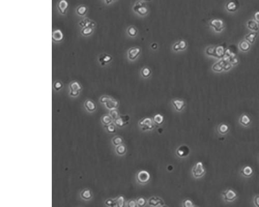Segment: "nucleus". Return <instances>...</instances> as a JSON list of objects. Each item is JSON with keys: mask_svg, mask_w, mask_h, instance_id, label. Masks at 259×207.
Instances as JSON below:
<instances>
[{"mask_svg": "<svg viewBox=\"0 0 259 207\" xmlns=\"http://www.w3.org/2000/svg\"><path fill=\"white\" fill-rule=\"evenodd\" d=\"M206 53L218 58H222L225 55L226 50L223 45H218L216 47H210L207 49Z\"/></svg>", "mask_w": 259, "mask_h": 207, "instance_id": "nucleus-1", "label": "nucleus"}, {"mask_svg": "<svg viewBox=\"0 0 259 207\" xmlns=\"http://www.w3.org/2000/svg\"><path fill=\"white\" fill-rule=\"evenodd\" d=\"M192 173L194 177L195 178H199L204 176L205 173V169L202 162H199L196 163L192 168Z\"/></svg>", "mask_w": 259, "mask_h": 207, "instance_id": "nucleus-2", "label": "nucleus"}, {"mask_svg": "<svg viewBox=\"0 0 259 207\" xmlns=\"http://www.w3.org/2000/svg\"><path fill=\"white\" fill-rule=\"evenodd\" d=\"M223 199L227 202H232L235 200L237 195L232 189H229L223 191L222 194Z\"/></svg>", "mask_w": 259, "mask_h": 207, "instance_id": "nucleus-3", "label": "nucleus"}, {"mask_svg": "<svg viewBox=\"0 0 259 207\" xmlns=\"http://www.w3.org/2000/svg\"><path fill=\"white\" fill-rule=\"evenodd\" d=\"M139 125L142 128V130L150 131L154 128V124L150 118H145L139 122Z\"/></svg>", "mask_w": 259, "mask_h": 207, "instance_id": "nucleus-4", "label": "nucleus"}, {"mask_svg": "<svg viewBox=\"0 0 259 207\" xmlns=\"http://www.w3.org/2000/svg\"><path fill=\"white\" fill-rule=\"evenodd\" d=\"M133 9L134 11L139 13L141 16H145L148 12V8L145 4L141 1H138L137 2H136L134 6Z\"/></svg>", "mask_w": 259, "mask_h": 207, "instance_id": "nucleus-5", "label": "nucleus"}, {"mask_svg": "<svg viewBox=\"0 0 259 207\" xmlns=\"http://www.w3.org/2000/svg\"><path fill=\"white\" fill-rule=\"evenodd\" d=\"M150 176L148 172L147 171H141L137 174L136 179L139 183L141 184H146L149 181Z\"/></svg>", "mask_w": 259, "mask_h": 207, "instance_id": "nucleus-6", "label": "nucleus"}, {"mask_svg": "<svg viewBox=\"0 0 259 207\" xmlns=\"http://www.w3.org/2000/svg\"><path fill=\"white\" fill-rule=\"evenodd\" d=\"M210 26L215 29V31L220 32L222 31L225 28L223 21L219 19H212L210 21Z\"/></svg>", "mask_w": 259, "mask_h": 207, "instance_id": "nucleus-7", "label": "nucleus"}, {"mask_svg": "<svg viewBox=\"0 0 259 207\" xmlns=\"http://www.w3.org/2000/svg\"><path fill=\"white\" fill-rule=\"evenodd\" d=\"M68 2L66 0H59L57 3V8L62 15H65L68 10Z\"/></svg>", "mask_w": 259, "mask_h": 207, "instance_id": "nucleus-8", "label": "nucleus"}, {"mask_svg": "<svg viewBox=\"0 0 259 207\" xmlns=\"http://www.w3.org/2000/svg\"><path fill=\"white\" fill-rule=\"evenodd\" d=\"M129 119L130 117L128 115L119 116L117 119L114 120V124L116 126H118V127H122L128 124Z\"/></svg>", "mask_w": 259, "mask_h": 207, "instance_id": "nucleus-9", "label": "nucleus"}, {"mask_svg": "<svg viewBox=\"0 0 259 207\" xmlns=\"http://www.w3.org/2000/svg\"><path fill=\"white\" fill-rule=\"evenodd\" d=\"M141 53V49L139 47H132L130 48L128 51V55L129 60L131 61L135 60L139 57Z\"/></svg>", "mask_w": 259, "mask_h": 207, "instance_id": "nucleus-10", "label": "nucleus"}, {"mask_svg": "<svg viewBox=\"0 0 259 207\" xmlns=\"http://www.w3.org/2000/svg\"><path fill=\"white\" fill-rule=\"evenodd\" d=\"M190 153V149L186 145H182L176 150V154L178 156L183 158L187 156Z\"/></svg>", "mask_w": 259, "mask_h": 207, "instance_id": "nucleus-11", "label": "nucleus"}, {"mask_svg": "<svg viewBox=\"0 0 259 207\" xmlns=\"http://www.w3.org/2000/svg\"><path fill=\"white\" fill-rule=\"evenodd\" d=\"M64 38L63 33L60 29L53 30L52 33V40L54 42H60L63 40Z\"/></svg>", "mask_w": 259, "mask_h": 207, "instance_id": "nucleus-12", "label": "nucleus"}, {"mask_svg": "<svg viewBox=\"0 0 259 207\" xmlns=\"http://www.w3.org/2000/svg\"><path fill=\"white\" fill-rule=\"evenodd\" d=\"M84 106L89 113H93L97 109V105L91 100H87L84 103Z\"/></svg>", "mask_w": 259, "mask_h": 207, "instance_id": "nucleus-13", "label": "nucleus"}, {"mask_svg": "<svg viewBox=\"0 0 259 207\" xmlns=\"http://www.w3.org/2000/svg\"><path fill=\"white\" fill-rule=\"evenodd\" d=\"M112 60V57L111 55L106 54V53H102V55H99L98 58V61L99 63H101V65L104 66L107 63H110Z\"/></svg>", "mask_w": 259, "mask_h": 207, "instance_id": "nucleus-14", "label": "nucleus"}, {"mask_svg": "<svg viewBox=\"0 0 259 207\" xmlns=\"http://www.w3.org/2000/svg\"><path fill=\"white\" fill-rule=\"evenodd\" d=\"M105 107L108 110H111L117 109L118 107V102L117 100H115L110 97L106 102L105 104Z\"/></svg>", "mask_w": 259, "mask_h": 207, "instance_id": "nucleus-15", "label": "nucleus"}, {"mask_svg": "<svg viewBox=\"0 0 259 207\" xmlns=\"http://www.w3.org/2000/svg\"><path fill=\"white\" fill-rule=\"evenodd\" d=\"M239 122L242 126L245 127H247L251 124V119L247 115L243 114L240 117Z\"/></svg>", "mask_w": 259, "mask_h": 207, "instance_id": "nucleus-16", "label": "nucleus"}, {"mask_svg": "<svg viewBox=\"0 0 259 207\" xmlns=\"http://www.w3.org/2000/svg\"><path fill=\"white\" fill-rule=\"evenodd\" d=\"M148 204L151 206L158 207V206H162L164 204V202L162 199L159 197H152L149 199Z\"/></svg>", "mask_w": 259, "mask_h": 207, "instance_id": "nucleus-17", "label": "nucleus"}, {"mask_svg": "<svg viewBox=\"0 0 259 207\" xmlns=\"http://www.w3.org/2000/svg\"><path fill=\"white\" fill-rule=\"evenodd\" d=\"M69 88L70 91L73 92H80L82 90L81 84L78 81H72L69 84Z\"/></svg>", "mask_w": 259, "mask_h": 207, "instance_id": "nucleus-18", "label": "nucleus"}, {"mask_svg": "<svg viewBox=\"0 0 259 207\" xmlns=\"http://www.w3.org/2000/svg\"><path fill=\"white\" fill-rule=\"evenodd\" d=\"M241 173L243 177L246 178H249L253 175L254 171L250 166H246L241 169Z\"/></svg>", "mask_w": 259, "mask_h": 207, "instance_id": "nucleus-19", "label": "nucleus"}, {"mask_svg": "<svg viewBox=\"0 0 259 207\" xmlns=\"http://www.w3.org/2000/svg\"><path fill=\"white\" fill-rule=\"evenodd\" d=\"M187 46V43L184 40H181L175 44L173 46L174 50L177 51L179 50H185Z\"/></svg>", "mask_w": 259, "mask_h": 207, "instance_id": "nucleus-20", "label": "nucleus"}, {"mask_svg": "<svg viewBox=\"0 0 259 207\" xmlns=\"http://www.w3.org/2000/svg\"><path fill=\"white\" fill-rule=\"evenodd\" d=\"M229 126L225 123H221L218 126L217 131L218 133L221 135H225L228 134L229 131Z\"/></svg>", "mask_w": 259, "mask_h": 207, "instance_id": "nucleus-21", "label": "nucleus"}, {"mask_svg": "<svg viewBox=\"0 0 259 207\" xmlns=\"http://www.w3.org/2000/svg\"><path fill=\"white\" fill-rule=\"evenodd\" d=\"M173 105L176 110L178 111H181L183 109V108L185 106V102L183 100H173L172 101Z\"/></svg>", "mask_w": 259, "mask_h": 207, "instance_id": "nucleus-22", "label": "nucleus"}, {"mask_svg": "<svg viewBox=\"0 0 259 207\" xmlns=\"http://www.w3.org/2000/svg\"><path fill=\"white\" fill-rule=\"evenodd\" d=\"M81 198L85 200H90L91 199L92 194L90 189H85L80 193Z\"/></svg>", "mask_w": 259, "mask_h": 207, "instance_id": "nucleus-23", "label": "nucleus"}, {"mask_svg": "<svg viewBox=\"0 0 259 207\" xmlns=\"http://www.w3.org/2000/svg\"><path fill=\"white\" fill-rule=\"evenodd\" d=\"M88 11V8L86 6L81 5L76 8V13L80 17H84L86 16Z\"/></svg>", "mask_w": 259, "mask_h": 207, "instance_id": "nucleus-24", "label": "nucleus"}, {"mask_svg": "<svg viewBox=\"0 0 259 207\" xmlns=\"http://www.w3.org/2000/svg\"><path fill=\"white\" fill-rule=\"evenodd\" d=\"M250 47L251 45L250 44V43L247 42L246 40L241 41L239 45V47L240 48V49L243 52H246L249 50Z\"/></svg>", "mask_w": 259, "mask_h": 207, "instance_id": "nucleus-25", "label": "nucleus"}, {"mask_svg": "<svg viewBox=\"0 0 259 207\" xmlns=\"http://www.w3.org/2000/svg\"><path fill=\"white\" fill-rule=\"evenodd\" d=\"M94 31V28L90 26H87L86 28H82L81 30V34L84 36H89L91 35Z\"/></svg>", "mask_w": 259, "mask_h": 207, "instance_id": "nucleus-26", "label": "nucleus"}, {"mask_svg": "<svg viewBox=\"0 0 259 207\" xmlns=\"http://www.w3.org/2000/svg\"><path fill=\"white\" fill-rule=\"evenodd\" d=\"M114 120L113 118L111 117L110 115H103L101 118V121L102 123L105 125H108L111 123H113V121Z\"/></svg>", "mask_w": 259, "mask_h": 207, "instance_id": "nucleus-27", "label": "nucleus"}, {"mask_svg": "<svg viewBox=\"0 0 259 207\" xmlns=\"http://www.w3.org/2000/svg\"><path fill=\"white\" fill-rule=\"evenodd\" d=\"M257 35H258V33L256 32H252V33H249L248 35H246L245 37V39L247 42H248L250 44H252L254 42L255 39L257 36Z\"/></svg>", "mask_w": 259, "mask_h": 207, "instance_id": "nucleus-28", "label": "nucleus"}, {"mask_svg": "<svg viewBox=\"0 0 259 207\" xmlns=\"http://www.w3.org/2000/svg\"><path fill=\"white\" fill-rule=\"evenodd\" d=\"M225 64L224 61H220L218 63H216L215 65H214V66H212V69L215 71L220 72L221 71H222Z\"/></svg>", "mask_w": 259, "mask_h": 207, "instance_id": "nucleus-29", "label": "nucleus"}, {"mask_svg": "<svg viewBox=\"0 0 259 207\" xmlns=\"http://www.w3.org/2000/svg\"><path fill=\"white\" fill-rule=\"evenodd\" d=\"M116 152L117 154L119 155H120V156L125 154L126 152V146L122 144L119 145V146L116 147Z\"/></svg>", "mask_w": 259, "mask_h": 207, "instance_id": "nucleus-30", "label": "nucleus"}, {"mask_svg": "<svg viewBox=\"0 0 259 207\" xmlns=\"http://www.w3.org/2000/svg\"><path fill=\"white\" fill-rule=\"evenodd\" d=\"M226 8L228 11H231V12H233V11H236L237 8V6L234 1H231L227 4Z\"/></svg>", "mask_w": 259, "mask_h": 207, "instance_id": "nucleus-31", "label": "nucleus"}, {"mask_svg": "<svg viewBox=\"0 0 259 207\" xmlns=\"http://www.w3.org/2000/svg\"><path fill=\"white\" fill-rule=\"evenodd\" d=\"M247 26L249 29L254 31H257L259 30V26L256 21L252 20H249L247 23Z\"/></svg>", "mask_w": 259, "mask_h": 207, "instance_id": "nucleus-32", "label": "nucleus"}, {"mask_svg": "<svg viewBox=\"0 0 259 207\" xmlns=\"http://www.w3.org/2000/svg\"><path fill=\"white\" fill-rule=\"evenodd\" d=\"M153 121L157 125H161L163 123V117L160 114L156 115L153 118Z\"/></svg>", "mask_w": 259, "mask_h": 207, "instance_id": "nucleus-33", "label": "nucleus"}, {"mask_svg": "<svg viewBox=\"0 0 259 207\" xmlns=\"http://www.w3.org/2000/svg\"><path fill=\"white\" fill-rule=\"evenodd\" d=\"M91 21V20H90V19L87 18L83 19V20H81L79 21V26H80L81 28H86V27H87V26H89Z\"/></svg>", "mask_w": 259, "mask_h": 207, "instance_id": "nucleus-34", "label": "nucleus"}, {"mask_svg": "<svg viewBox=\"0 0 259 207\" xmlns=\"http://www.w3.org/2000/svg\"><path fill=\"white\" fill-rule=\"evenodd\" d=\"M123 142V139L120 136H115L112 139V143L115 146H118L120 144H122Z\"/></svg>", "mask_w": 259, "mask_h": 207, "instance_id": "nucleus-35", "label": "nucleus"}, {"mask_svg": "<svg viewBox=\"0 0 259 207\" xmlns=\"http://www.w3.org/2000/svg\"><path fill=\"white\" fill-rule=\"evenodd\" d=\"M136 202L137 204V207H144L146 204V199H145L144 197H140L136 200Z\"/></svg>", "mask_w": 259, "mask_h": 207, "instance_id": "nucleus-36", "label": "nucleus"}, {"mask_svg": "<svg viewBox=\"0 0 259 207\" xmlns=\"http://www.w3.org/2000/svg\"><path fill=\"white\" fill-rule=\"evenodd\" d=\"M141 73L144 78H148L151 73V71L148 67H145L141 70Z\"/></svg>", "mask_w": 259, "mask_h": 207, "instance_id": "nucleus-37", "label": "nucleus"}, {"mask_svg": "<svg viewBox=\"0 0 259 207\" xmlns=\"http://www.w3.org/2000/svg\"><path fill=\"white\" fill-rule=\"evenodd\" d=\"M128 33L130 36L132 37L135 36L137 33V29L133 26H130L128 29Z\"/></svg>", "mask_w": 259, "mask_h": 207, "instance_id": "nucleus-38", "label": "nucleus"}, {"mask_svg": "<svg viewBox=\"0 0 259 207\" xmlns=\"http://www.w3.org/2000/svg\"><path fill=\"white\" fill-rule=\"evenodd\" d=\"M116 200L117 202V207H122L124 206V199L122 196H119L116 199Z\"/></svg>", "mask_w": 259, "mask_h": 207, "instance_id": "nucleus-39", "label": "nucleus"}, {"mask_svg": "<svg viewBox=\"0 0 259 207\" xmlns=\"http://www.w3.org/2000/svg\"><path fill=\"white\" fill-rule=\"evenodd\" d=\"M105 127L108 133H115L116 129V125L114 123H111L110 124L106 125Z\"/></svg>", "mask_w": 259, "mask_h": 207, "instance_id": "nucleus-40", "label": "nucleus"}, {"mask_svg": "<svg viewBox=\"0 0 259 207\" xmlns=\"http://www.w3.org/2000/svg\"><path fill=\"white\" fill-rule=\"evenodd\" d=\"M105 204L108 207H117V202L116 199H107L105 202Z\"/></svg>", "mask_w": 259, "mask_h": 207, "instance_id": "nucleus-41", "label": "nucleus"}, {"mask_svg": "<svg viewBox=\"0 0 259 207\" xmlns=\"http://www.w3.org/2000/svg\"><path fill=\"white\" fill-rule=\"evenodd\" d=\"M63 88V84L60 81H56L53 84V88L56 91H60Z\"/></svg>", "mask_w": 259, "mask_h": 207, "instance_id": "nucleus-42", "label": "nucleus"}, {"mask_svg": "<svg viewBox=\"0 0 259 207\" xmlns=\"http://www.w3.org/2000/svg\"><path fill=\"white\" fill-rule=\"evenodd\" d=\"M110 115L111 116L112 118H113V120H115L119 117V113L118 110H117V109H115L110 110Z\"/></svg>", "mask_w": 259, "mask_h": 207, "instance_id": "nucleus-43", "label": "nucleus"}, {"mask_svg": "<svg viewBox=\"0 0 259 207\" xmlns=\"http://www.w3.org/2000/svg\"><path fill=\"white\" fill-rule=\"evenodd\" d=\"M183 206L185 207H193V205L192 202L190 199H186L183 202Z\"/></svg>", "mask_w": 259, "mask_h": 207, "instance_id": "nucleus-44", "label": "nucleus"}, {"mask_svg": "<svg viewBox=\"0 0 259 207\" xmlns=\"http://www.w3.org/2000/svg\"><path fill=\"white\" fill-rule=\"evenodd\" d=\"M127 206L128 207H137L136 200H135L134 199H131L130 200H129L127 203Z\"/></svg>", "mask_w": 259, "mask_h": 207, "instance_id": "nucleus-45", "label": "nucleus"}, {"mask_svg": "<svg viewBox=\"0 0 259 207\" xmlns=\"http://www.w3.org/2000/svg\"><path fill=\"white\" fill-rule=\"evenodd\" d=\"M253 204L254 206L256 207H259V195H257L254 197L253 199Z\"/></svg>", "mask_w": 259, "mask_h": 207, "instance_id": "nucleus-46", "label": "nucleus"}, {"mask_svg": "<svg viewBox=\"0 0 259 207\" xmlns=\"http://www.w3.org/2000/svg\"><path fill=\"white\" fill-rule=\"evenodd\" d=\"M110 98V97H109V96H108L103 95V96H102V97H101V98H100V99H99V102H100L101 103H102V104H105V103L106 102L108 101Z\"/></svg>", "mask_w": 259, "mask_h": 207, "instance_id": "nucleus-47", "label": "nucleus"}, {"mask_svg": "<svg viewBox=\"0 0 259 207\" xmlns=\"http://www.w3.org/2000/svg\"><path fill=\"white\" fill-rule=\"evenodd\" d=\"M80 92H73V91H70V95L71 97H77L79 95Z\"/></svg>", "mask_w": 259, "mask_h": 207, "instance_id": "nucleus-48", "label": "nucleus"}, {"mask_svg": "<svg viewBox=\"0 0 259 207\" xmlns=\"http://www.w3.org/2000/svg\"><path fill=\"white\" fill-rule=\"evenodd\" d=\"M254 19L256 22L259 24V11H256L254 15Z\"/></svg>", "mask_w": 259, "mask_h": 207, "instance_id": "nucleus-49", "label": "nucleus"}, {"mask_svg": "<svg viewBox=\"0 0 259 207\" xmlns=\"http://www.w3.org/2000/svg\"><path fill=\"white\" fill-rule=\"evenodd\" d=\"M231 68V64H230V63H227V64H226V63H225V65L224 66L223 69H225V70H228V69H230Z\"/></svg>", "mask_w": 259, "mask_h": 207, "instance_id": "nucleus-50", "label": "nucleus"}, {"mask_svg": "<svg viewBox=\"0 0 259 207\" xmlns=\"http://www.w3.org/2000/svg\"><path fill=\"white\" fill-rule=\"evenodd\" d=\"M151 48L153 49H156L157 48V44H152L151 45Z\"/></svg>", "mask_w": 259, "mask_h": 207, "instance_id": "nucleus-51", "label": "nucleus"}, {"mask_svg": "<svg viewBox=\"0 0 259 207\" xmlns=\"http://www.w3.org/2000/svg\"><path fill=\"white\" fill-rule=\"evenodd\" d=\"M113 1H115V0H105V2L107 4H109L112 3Z\"/></svg>", "mask_w": 259, "mask_h": 207, "instance_id": "nucleus-52", "label": "nucleus"}, {"mask_svg": "<svg viewBox=\"0 0 259 207\" xmlns=\"http://www.w3.org/2000/svg\"><path fill=\"white\" fill-rule=\"evenodd\" d=\"M144 1H150V0H144Z\"/></svg>", "mask_w": 259, "mask_h": 207, "instance_id": "nucleus-53", "label": "nucleus"}]
</instances>
